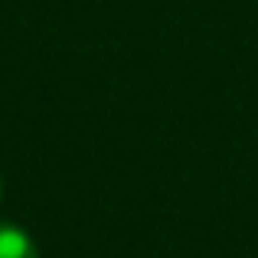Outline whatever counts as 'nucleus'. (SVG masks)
Wrapping results in <instances>:
<instances>
[{
    "label": "nucleus",
    "instance_id": "nucleus-1",
    "mask_svg": "<svg viewBox=\"0 0 258 258\" xmlns=\"http://www.w3.org/2000/svg\"><path fill=\"white\" fill-rule=\"evenodd\" d=\"M0 258H39L36 242L13 222H0Z\"/></svg>",
    "mask_w": 258,
    "mask_h": 258
},
{
    "label": "nucleus",
    "instance_id": "nucleus-2",
    "mask_svg": "<svg viewBox=\"0 0 258 258\" xmlns=\"http://www.w3.org/2000/svg\"><path fill=\"white\" fill-rule=\"evenodd\" d=\"M0 193H4V183H0Z\"/></svg>",
    "mask_w": 258,
    "mask_h": 258
}]
</instances>
